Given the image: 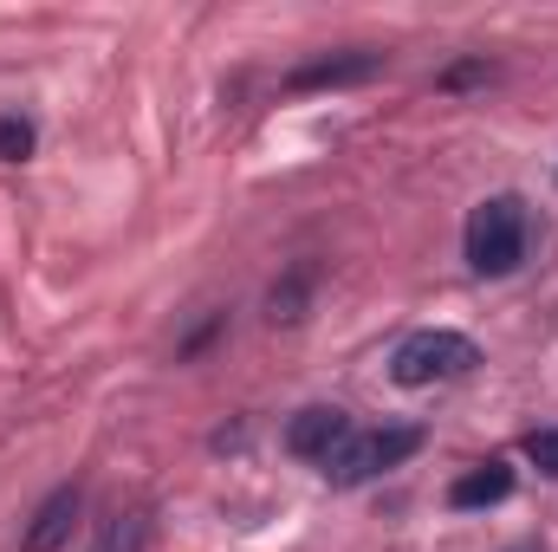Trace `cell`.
Returning <instances> with one entry per match:
<instances>
[{
    "mask_svg": "<svg viewBox=\"0 0 558 552\" xmlns=\"http://www.w3.org/2000/svg\"><path fill=\"white\" fill-rule=\"evenodd\" d=\"M526 241H533V221H526V202L520 195H487L468 228H461V248H468V267L487 279L513 274L526 261Z\"/></svg>",
    "mask_w": 558,
    "mask_h": 552,
    "instance_id": "1",
    "label": "cell"
},
{
    "mask_svg": "<svg viewBox=\"0 0 558 552\" xmlns=\"http://www.w3.org/2000/svg\"><path fill=\"white\" fill-rule=\"evenodd\" d=\"M422 448V429L416 422H390V429H351V442L325 461V475H331V488H364V481H377L384 468H403L410 455Z\"/></svg>",
    "mask_w": 558,
    "mask_h": 552,
    "instance_id": "2",
    "label": "cell"
},
{
    "mask_svg": "<svg viewBox=\"0 0 558 552\" xmlns=\"http://www.w3.org/2000/svg\"><path fill=\"white\" fill-rule=\"evenodd\" d=\"M481 364V345L461 338V332H410L390 358V377L403 391H422V384H448V377H468Z\"/></svg>",
    "mask_w": 558,
    "mask_h": 552,
    "instance_id": "3",
    "label": "cell"
},
{
    "mask_svg": "<svg viewBox=\"0 0 558 552\" xmlns=\"http://www.w3.org/2000/svg\"><path fill=\"white\" fill-rule=\"evenodd\" d=\"M344 442H351V416L338 410V404H312V410H299L286 422V448L299 461H331Z\"/></svg>",
    "mask_w": 558,
    "mask_h": 552,
    "instance_id": "4",
    "label": "cell"
},
{
    "mask_svg": "<svg viewBox=\"0 0 558 552\" xmlns=\"http://www.w3.org/2000/svg\"><path fill=\"white\" fill-rule=\"evenodd\" d=\"M78 507H85V494H78V488H52V494L39 501L33 527L20 533V552H59L65 540H72V520H78Z\"/></svg>",
    "mask_w": 558,
    "mask_h": 552,
    "instance_id": "5",
    "label": "cell"
},
{
    "mask_svg": "<svg viewBox=\"0 0 558 552\" xmlns=\"http://www.w3.org/2000/svg\"><path fill=\"white\" fill-rule=\"evenodd\" d=\"M377 52H344V59H312V65H299L292 72V92H338V85H364V79H377Z\"/></svg>",
    "mask_w": 558,
    "mask_h": 552,
    "instance_id": "6",
    "label": "cell"
},
{
    "mask_svg": "<svg viewBox=\"0 0 558 552\" xmlns=\"http://www.w3.org/2000/svg\"><path fill=\"white\" fill-rule=\"evenodd\" d=\"M513 494V468L507 461H481V468H468L454 488H448V507L454 514H474V507H500Z\"/></svg>",
    "mask_w": 558,
    "mask_h": 552,
    "instance_id": "7",
    "label": "cell"
},
{
    "mask_svg": "<svg viewBox=\"0 0 558 552\" xmlns=\"http://www.w3.org/2000/svg\"><path fill=\"white\" fill-rule=\"evenodd\" d=\"M143 547H149V520L143 514H124L118 507V514L98 520V547L92 552H143Z\"/></svg>",
    "mask_w": 558,
    "mask_h": 552,
    "instance_id": "8",
    "label": "cell"
},
{
    "mask_svg": "<svg viewBox=\"0 0 558 552\" xmlns=\"http://www.w3.org/2000/svg\"><path fill=\"white\" fill-rule=\"evenodd\" d=\"M305 292H312V267H292V274L267 292V319H274V325H299V319H305Z\"/></svg>",
    "mask_w": 558,
    "mask_h": 552,
    "instance_id": "9",
    "label": "cell"
},
{
    "mask_svg": "<svg viewBox=\"0 0 558 552\" xmlns=\"http://www.w3.org/2000/svg\"><path fill=\"white\" fill-rule=\"evenodd\" d=\"M33 143H39V131H33L20 111H7V118H0V163H26V156H33Z\"/></svg>",
    "mask_w": 558,
    "mask_h": 552,
    "instance_id": "10",
    "label": "cell"
},
{
    "mask_svg": "<svg viewBox=\"0 0 558 552\" xmlns=\"http://www.w3.org/2000/svg\"><path fill=\"white\" fill-rule=\"evenodd\" d=\"M487 79H494V65H487V59H461V65H448L435 85H441V92H468V85H487Z\"/></svg>",
    "mask_w": 558,
    "mask_h": 552,
    "instance_id": "11",
    "label": "cell"
},
{
    "mask_svg": "<svg viewBox=\"0 0 558 552\" xmlns=\"http://www.w3.org/2000/svg\"><path fill=\"white\" fill-rule=\"evenodd\" d=\"M526 461L558 481V429H533V435H526Z\"/></svg>",
    "mask_w": 558,
    "mask_h": 552,
    "instance_id": "12",
    "label": "cell"
},
{
    "mask_svg": "<svg viewBox=\"0 0 558 552\" xmlns=\"http://www.w3.org/2000/svg\"><path fill=\"white\" fill-rule=\"evenodd\" d=\"M507 552H539V547H507Z\"/></svg>",
    "mask_w": 558,
    "mask_h": 552,
    "instance_id": "13",
    "label": "cell"
}]
</instances>
